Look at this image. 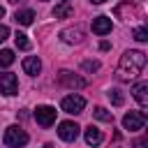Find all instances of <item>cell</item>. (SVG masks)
<instances>
[{"label":"cell","mask_w":148,"mask_h":148,"mask_svg":"<svg viewBox=\"0 0 148 148\" xmlns=\"http://www.w3.org/2000/svg\"><path fill=\"white\" fill-rule=\"evenodd\" d=\"M60 39H62L65 44H81L83 30H81V28H65V30L60 32Z\"/></svg>","instance_id":"10"},{"label":"cell","mask_w":148,"mask_h":148,"mask_svg":"<svg viewBox=\"0 0 148 148\" xmlns=\"http://www.w3.org/2000/svg\"><path fill=\"white\" fill-rule=\"evenodd\" d=\"M106 95H109V99H111V104H116V106H120V104L125 102V97H123V92H120L118 88H111V90H109Z\"/></svg>","instance_id":"19"},{"label":"cell","mask_w":148,"mask_h":148,"mask_svg":"<svg viewBox=\"0 0 148 148\" xmlns=\"http://www.w3.org/2000/svg\"><path fill=\"white\" fill-rule=\"evenodd\" d=\"M146 67V53L143 51H125L118 62V79L120 81H134L141 69Z\"/></svg>","instance_id":"1"},{"label":"cell","mask_w":148,"mask_h":148,"mask_svg":"<svg viewBox=\"0 0 148 148\" xmlns=\"http://www.w3.org/2000/svg\"><path fill=\"white\" fill-rule=\"evenodd\" d=\"M92 116H95L97 120H102V123H113V113L106 111L104 106H95V109H92Z\"/></svg>","instance_id":"16"},{"label":"cell","mask_w":148,"mask_h":148,"mask_svg":"<svg viewBox=\"0 0 148 148\" xmlns=\"http://www.w3.org/2000/svg\"><path fill=\"white\" fill-rule=\"evenodd\" d=\"M79 125L76 123H72V120H65V123H60L58 125V136L62 139V141H74L76 136H79Z\"/></svg>","instance_id":"7"},{"label":"cell","mask_w":148,"mask_h":148,"mask_svg":"<svg viewBox=\"0 0 148 148\" xmlns=\"http://www.w3.org/2000/svg\"><path fill=\"white\" fill-rule=\"evenodd\" d=\"M134 39H136V42H148V30H146L143 25L136 28V30H134Z\"/></svg>","instance_id":"20"},{"label":"cell","mask_w":148,"mask_h":148,"mask_svg":"<svg viewBox=\"0 0 148 148\" xmlns=\"http://www.w3.org/2000/svg\"><path fill=\"white\" fill-rule=\"evenodd\" d=\"M5 143H7L9 148H21V146H25V143H28L25 130H21L18 125H9V127L5 130Z\"/></svg>","instance_id":"2"},{"label":"cell","mask_w":148,"mask_h":148,"mask_svg":"<svg viewBox=\"0 0 148 148\" xmlns=\"http://www.w3.org/2000/svg\"><path fill=\"white\" fill-rule=\"evenodd\" d=\"M2 16H5V7L0 5V18H2Z\"/></svg>","instance_id":"24"},{"label":"cell","mask_w":148,"mask_h":148,"mask_svg":"<svg viewBox=\"0 0 148 148\" xmlns=\"http://www.w3.org/2000/svg\"><path fill=\"white\" fill-rule=\"evenodd\" d=\"M123 127L130 130V132L143 130V127H146V113H143V111H127V113L123 116Z\"/></svg>","instance_id":"3"},{"label":"cell","mask_w":148,"mask_h":148,"mask_svg":"<svg viewBox=\"0 0 148 148\" xmlns=\"http://www.w3.org/2000/svg\"><path fill=\"white\" fill-rule=\"evenodd\" d=\"M14 60H16V56H14L12 49H2L0 51V67H9Z\"/></svg>","instance_id":"17"},{"label":"cell","mask_w":148,"mask_h":148,"mask_svg":"<svg viewBox=\"0 0 148 148\" xmlns=\"http://www.w3.org/2000/svg\"><path fill=\"white\" fill-rule=\"evenodd\" d=\"M14 42H16V49H21V51H28V49H30V39H28V35H23V32H16V35H14Z\"/></svg>","instance_id":"18"},{"label":"cell","mask_w":148,"mask_h":148,"mask_svg":"<svg viewBox=\"0 0 148 148\" xmlns=\"http://www.w3.org/2000/svg\"><path fill=\"white\" fill-rule=\"evenodd\" d=\"M104 141V134H102V130H97L95 125H90V127H86V143L88 146H99Z\"/></svg>","instance_id":"13"},{"label":"cell","mask_w":148,"mask_h":148,"mask_svg":"<svg viewBox=\"0 0 148 148\" xmlns=\"http://www.w3.org/2000/svg\"><path fill=\"white\" fill-rule=\"evenodd\" d=\"M14 21H16L18 25H30V23L35 21V12H32V9H18V12L14 14Z\"/></svg>","instance_id":"14"},{"label":"cell","mask_w":148,"mask_h":148,"mask_svg":"<svg viewBox=\"0 0 148 148\" xmlns=\"http://www.w3.org/2000/svg\"><path fill=\"white\" fill-rule=\"evenodd\" d=\"M23 72L30 74V76H37V74L42 72V62H39V58H37V56H28V58H23Z\"/></svg>","instance_id":"11"},{"label":"cell","mask_w":148,"mask_h":148,"mask_svg":"<svg viewBox=\"0 0 148 148\" xmlns=\"http://www.w3.org/2000/svg\"><path fill=\"white\" fill-rule=\"evenodd\" d=\"M62 2H69V0H62Z\"/></svg>","instance_id":"26"},{"label":"cell","mask_w":148,"mask_h":148,"mask_svg":"<svg viewBox=\"0 0 148 148\" xmlns=\"http://www.w3.org/2000/svg\"><path fill=\"white\" fill-rule=\"evenodd\" d=\"M111 28H113V23H111L109 16H97V18H92V32H95V35H109Z\"/></svg>","instance_id":"9"},{"label":"cell","mask_w":148,"mask_h":148,"mask_svg":"<svg viewBox=\"0 0 148 148\" xmlns=\"http://www.w3.org/2000/svg\"><path fill=\"white\" fill-rule=\"evenodd\" d=\"M7 37H9V28H7V25H2V23H0V44H2V42H5V39H7Z\"/></svg>","instance_id":"22"},{"label":"cell","mask_w":148,"mask_h":148,"mask_svg":"<svg viewBox=\"0 0 148 148\" xmlns=\"http://www.w3.org/2000/svg\"><path fill=\"white\" fill-rule=\"evenodd\" d=\"M0 92L7 95V97H12V95L18 92V79H16V74L0 72Z\"/></svg>","instance_id":"4"},{"label":"cell","mask_w":148,"mask_h":148,"mask_svg":"<svg viewBox=\"0 0 148 148\" xmlns=\"http://www.w3.org/2000/svg\"><path fill=\"white\" fill-rule=\"evenodd\" d=\"M81 67H83L86 72H97V69H99V62H97V60H83Z\"/></svg>","instance_id":"21"},{"label":"cell","mask_w":148,"mask_h":148,"mask_svg":"<svg viewBox=\"0 0 148 148\" xmlns=\"http://www.w3.org/2000/svg\"><path fill=\"white\" fill-rule=\"evenodd\" d=\"M132 148H148V139H136L132 143Z\"/></svg>","instance_id":"23"},{"label":"cell","mask_w":148,"mask_h":148,"mask_svg":"<svg viewBox=\"0 0 148 148\" xmlns=\"http://www.w3.org/2000/svg\"><path fill=\"white\" fill-rule=\"evenodd\" d=\"M53 16H56V18H67V16H72V7H69V2H60V5H56V7H53Z\"/></svg>","instance_id":"15"},{"label":"cell","mask_w":148,"mask_h":148,"mask_svg":"<svg viewBox=\"0 0 148 148\" xmlns=\"http://www.w3.org/2000/svg\"><path fill=\"white\" fill-rule=\"evenodd\" d=\"M58 81H60L62 86H69V88H83V86H86V79L74 76L72 72H65V69L58 74Z\"/></svg>","instance_id":"8"},{"label":"cell","mask_w":148,"mask_h":148,"mask_svg":"<svg viewBox=\"0 0 148 148\" xmlns=\"http://www.w3.org/2000/svg\"><path fill=\"white\" fill-rule=\"evenodd\" d=\"M60 106H62V111H67V113H81V111L86 109V99H83L81 95H67V97H62Z\"/></svg>","instance_id":"6"},{"label":"cell","mask_w":148,"mask_h":148,"mask_svg":"<svg viewBox=\"0 0 148 148\" xmlns=\"http://www.w3.org/2000/svg\"><path fill=\"white\" fill-rule=\"evenodd\" d=\"M56 109L53 106H49V104H42V106H37L35 109V120L42 125V127H51L53 123H56Z\"/></svg>","instance_id":"5"},{"label":"cell","mask_w":148,"mask_h":148,"mask_svg":"<svg viewBox=\"0 0 148 148\" xmlns=\"http://www.w3.org/2000/svg\"><path fill=\"white\" fill-rule=\"evenodd\" d=\"M132 92H134V99L139 102V106H141V109H146V106H148V83H146V81L136 83Z\"/></svg>","instance_id":"12"},{"label":"cell","mask_w":148,"mask_h":148,"mask_svg":"<svg viewBox=\"0 0 148 148\" xmlns=\"http://www.w3.org/2000/svg\"><path fill=\"white\" fill-rule=\"evenodd\" d=\"M90 2H95V5H102V2H106V0H90Z\"/></svg>","instance_id":"25"}]
</instances>
